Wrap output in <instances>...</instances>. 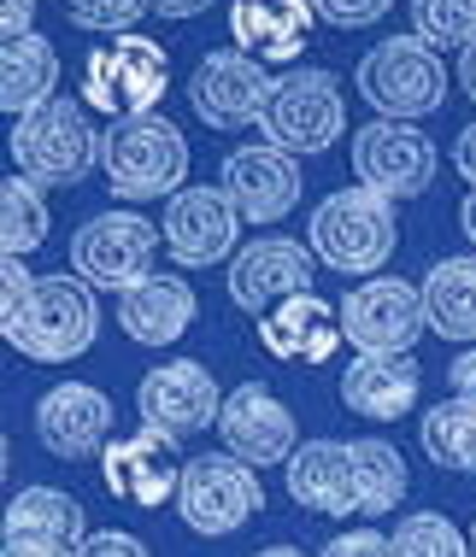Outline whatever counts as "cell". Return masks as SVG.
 <instances>
[{
  "instance_id": "1",
  "label": "cell",
  "mask_w": 476,
  "mask_h": 557,
  "mask_svg": "<svg viewBox=\"0 0 476 557\" xmlns=\"http://www.w3.org/2000/svg\"><path fill=\"white\" fill-rule=\"evenodd\" d=\"M0 335L29 364H71L100 335V299L83 276H36V294L0 323Z\"/></svg>"
},
{
  "instance_id": "2",
  "label": "cell",
  "mask_w": 476,
  "mask_h": 557,
  "mask_svg": "<svg viewBox=\"0 0 476 557\" xmlns=\"http://www.w3.org/2000/svg\"><path fill=\"white\" fill-rule=\"evenodd\" d=\"M306 247H312V259L330 264L335 276H365L370 282L400 247L394 200H382V194H370V188H335L330 200L312 212Z\"/></svg>"
},
{
  "instance_id": "3",
  "label": "cell",
  "mask_w": 476,
  "mask_h": 557,
  "mask_svg": "<svg viewBox=\"0 0 476 557\" xmlns=\"http://www.w3.org/2000/svg\"><path fill=\"white\" fill-rule=\"evenodd\" d=\"M100 147L107 135L95 129L83 100H48L41 112H29L12 124V164L36 188H77L100 171Z\"/></svg>"
},
{
  "instance_id": "4",
  "label": "cell",
  "mask_w": 476,
  "mask_h": 557,
  "mask_svg": "<svg viewBox=\"0 0 476 557\" xmlns=\"http://www.w3.org/2000/svg\"><path fill=\"white\" fill-rule=\"evenodd\" d=\"M100 171L118 200H176L188 176V141L166 112L124 117V124H107Z\"/></svg>"
},
{
  "instance_id": "5",
  "label": "cell",
  "mask_w": 476,
  "mask_h": 557,
  "mask_svg": "<svg viewBox=\"0 0 476 557\" xmlns=\"http://www.w3.org/2000/svg\"><path fill=\"white\" fill-rule=\"evenodd\" d=\"M353 88H359V100L370 112H382L389 124H418V117L441 112V100H448V65H441V53L424 48L418 36H389L359 59Z\"/></svg>"
},
{
  "instance_id": "6",
  "label": "cell",
  "mask_w": 476,
  "mask_h": 557,
  "mask_svg": "<svg viewBox=\"0 0 476 557\" xmlns=\"http://www.w3.org/2000/svg\"><path fill=\"white\" fill-rule=\"evenodd\" d=\"M171 95V59L154 36H107L83 59V107L107 112L112 124L159 112Z\"/></svg>"
},
{
  "instance_id": "7",
  "label": "cell",
  "mask_w": 476,
  "mask_h": 557,
  "mask_svg": "<svg viewBox=\"0 0 476 557\" xmlns=\"http://www.w3.org/2000/svg\"><path fill=\"white\" fill-rule=\"evenodd\" d=\"M265 510V487L259 470H247L230 451H200L183 470V487H176V517L183 529H195L200 540H224L235 529H247Z\"/></svg>"
},
{
  "instance_id": "8",
  "label": "cell",
  "mask_w": 476,
  "mask_h": 557,
  "mask_svg": "<svg viewBox=\"0 0 476 557\" xmlns=\"http://www.w3.org/2000/svg\"><path fill=\"white\" fill-rule=\"evenodd\" d=\"M166 247V235L136 212H100L71 235V276H83L88 288L130 294L136 282L159 276L154 252Z\"/></svg>"
},
{
  "instance_id": "9",
  "label": "cell",
  "mask_w": 476,
  "mask_h": 557,
  "mask_svg": "<svg viewBox=\"0 0 476 557\" xmlns=\"http://www.w3.org/2000/svg\"><path fill=\"white\" fill-rule=\"evenodd\" d=\"M424 329V288L400 276H370L341 299V341L359 346V358H406Z\"/></svg>"
},
{
  "instance_id": "10",
  "label": "cell",
  "mask_w": 476,
  "mask_h": 557,
  "mask_svg": "<svg viewBox=\"0 0 476 557\" xmlns=\"http://www.w3.org/2000/svg\"><path fill=\"white\" fill-rule=\"evenodd\" d=\"M341 88L324 65H301L277 77V95L265 107V141L282 153H330L341 141Z\"/></svg>"
},
{
  "instance_id": "11",
  "label": "cell",
  "mask_w": 476,
  "mask_h": 557,
  "mask_svg": "<svg viewBox=\"0 0 476 557\" xmlns=\"http://www.w3.org/2000/svg\"><path fill=\"white\" fill-rule=\"evenodd\" d=\"M224 399L212 382V370L195 364V358H171V364H154L136 387V417L142 429L171 434V441H188L200 429H218L224 417Z\"/></svg>"
},
{
  "instance_id": "12",
  "label": "cell",
  "mask_w": 476,
  "mask_h": 557,
  "mask_svg": "<svg viewBox=\"0 0 476 557\" xmlns=\"http://www.w3.org/2000/svg\"><path fill=\"white\" fill-rule=\"evenodd\" d=\"M277 95V77L247 59L242 48H218L206 53L188 77V107L200 112L206 129H247V124H265V107Z\"/></svg>"
},
{
  "instance_id": "13",
  "label": "cell",
  "mask_w": 476,
  "mask_h": 557,
  "mask_svg": "<svg viewBox=\"0 0 476 557\" xmlns=\"http://www.w3.org/2000/svg\"><path fill=\"white\" fill-rule=\"evenodd\" d=\"M353 176L359 188L382 194V200H418L436 183V141L418 124H365L353 135Z\"/></svg>"
},
{
  "instance_id": "14",
  "label": "cell",
  "mask_w": 476,
  "mask_h": 557,
  "mask_svg": "<svg viewBox=\"0 0 476 557\" xmlns=\"http://www.w3.org/2000/svg\"><path fill=\"white\" fill-rule=\"evenodd\" d=\"M218 188L230 194V206L247 223H277L301 206L306 176H301V164H294V153H282L271 141H247V147H235V153H224Z\"/></svg>"
},
{
  "instance_id": "15",
  "label": "cell",
  "mask_w": 476,
  "mask_h": 557,
  "mask_svg": "<svg viewBox=\"0 0 476 557\" xmlns=\"http://www.w3.org/2000/svg\"><path fill=\"white\" fill-rule=\"evenodd\" d=\"M312 270H318V259H312V247H301V240H289V235L247 240L230 259V299L247 318H265L282 299L312 294Z\"/></svg>"
},
{
  "instance_id": "16",
  "label": "cell",
  "mask_w": 476,
  "mask_h": 557,
  "mask_svg": "<svg viewBox=\"0 0 476 557\" xmlns=\"http://www.w3.org/2000/svg\"><path fill=\"white\" fill-rule=\"evenodd\" d=\"M183 470L188 463L176 458V441L171 434H154V429H136L124 441H112L100 451V481L118 505H136V510H159L166 499H176L183 487Z\"/></svg>"
},
{
  "instance_id": "17",
  "label": "cell",
  "mask_w": 476,
  "mask_h": 557,
  "mask_svg": "<svg viewBox=\"0 0 476 557\" xmlns=\"http://www.w3.org/2000/svg\"><path fill=\"white\" fill-rule=\"evenodd\" d=\"M166 252L183 270H206L218 259H230L235 240H242V212L230 206L224 188H183L176 200H166Z\"/></svg>"
},
{
  "instance_id": "18",
  "label": "cell",
  "mask_w": 476,
  "mask_h": 557,
  "mask_svg": "<svg viewBox=\"0 0 476 557\" xmlns=\"http://www.w3.org/2000/svg\"><path fill=\"white\" fill-rule=\"evenodd\" d=\"M218 434H224V451L242 458L247 470H265V463H289L294 451V411L282 405L265 382H242L224 399V417H218Z\"/></svg>"
},
{
  "instance_id": "19",
  "label": "cell",
  "mask_w": 476,
  "mask_h": 557,
  "mask_svg": "<svg viewBox=\"0 0 476 557\" xmlns=\"http://www.w3.org/2000/svg\"><path fill=\"white\" fill-rule=\"evenodd\" d=\"M36 441L65 463L100 458L112 446V399L88 382H59L36 399Z\"/></svg>"
},
{
  "instance_id": "20",
  "label": "cell",
  "mask_w": 476,
  "mask_h": 557,
  "mask_svg": "<svg viewBox=\"0 0 476 557\" xmlns=\"http://www.w3.org/2000/svg\"><path fill=\"white\" fill-rule=\"evenodd\" d=\"M312 0H230V36L247 59H259L265 71L271 65H294L312 41Z\"/></svg>"
},
{
  "instance_id": "21",
  "label": "cell",
  "mask_w": 476,
  "mask_h": 557,
  "mask_svg": "<svg viewBox=\"0 0 476 557\" xmlns=\"http://www.w3.org/2000/svg\"><path fill=\"white\" fill-rule=\"evenodd\" d=\"M282 475H289V499L312 517H359V475L347 441H306L282 463Z\"/></svg>"
},
{
  "instance_id": "22",
  "label": "cell",
  "mask_w": 476,
  "mask_h": 557,
  "mask_svg": "<svg viewBox=\"0 0 476 557\" xmlns=\"http://www.w3.org/2000/svg\"><path fill=\"white\" fill-rule=\"evenodd\" d=\"M424 394V370L418 358H353L341 370V405L365 423H400Z\"/></svg>"
},
{
  "instance_id": "23",
  "label": "cell",
  "mask_w": 476,
  "mask_h": 557,
  "mask_svg": "<svg viewBox=\"0 0 476 557\" xmlns=\"http://www.w3.org/2000/svg\"><path fill=\"white\" fill-rule=\"evenodd\" d=\"M259 346L282 364H330L341 346V311H330L318 294L282 299L277 311L259 318Z\"/></svg>"
},
{
  "instance_id": "24",
  "label": "cell",
  "mask_w": 476,
  "mask_h": 557,
  "mask_svg": "<svg viewBox=\"0 0 476 557\" xmlns=\"http://www.w3.org/2000/svg\"><path fill=\"white\" fill-rule=\"evenodd\" d=\"M195 323V288L183 276H147L118 294V329L136 346H176Z\"/></svg>"
},
{
  "instance_id": "25",
  "label": "cell",
  "mask_w": 476,
  "mask_h": 557,
  "mask_svg": "<svg viewBox=\"0 0 476 557\" xmlns=\"http://www.w3.org/2000/svg\"><path fill=\"white\" fill-rule=\"evenodd\" d=\"M7 540H36V546L83 552L88 546V517L71 493L59 487H24L7 505Z\"/></svg>"
},
{
  "instance_id": "26",
  "label": "cell",
  "mask_w": 476,
  "mask_h": 557,
  "mask_svg": "<svg viewBox=\"0 0 476 557\" xmlns=\"http://www.w3.org/2000/svg\"><path fill=\"white\" fill-rule=\"evenodd\" d=\"M424 288V318L441 341L471 346L476 341V252H459V259L429 264Z\"/></svg>"
},
{
  "instance_id": "27",
  "label": "cell",
  "mask_w": 476,
  "mask_h": 557,
  "mask_svg": "<svg viewBox=\"0 0 476 557\" xmlns=\"http://www.w3.org/2000/svg\"><path fill=\"white\" fill-rule=\"evenodd\" d=\"M53 83H59V53L48 36H24L0 48V107L12 112V124L48 107Z\"/></svg>"
},
{
  "instance_id": "28",
  "label": "cell",
  "mask_w": 476,
  "mask_h": 557,
  "mask_svg": "<svg viewBox=\"0 0 476 557\" xmlns=\"http://www.w3.org/2000/svg\"><path fill=\"white\" fill-rule=\"evenodd\" d=\"M418 446H424V458L436 463V470L476 475V405H465V399H441L436 411H424Z\"/></svg>"
},
{
  "instance_id": "29",
  "label": "cell",
  "mask_w": 476,
  "mask_h": 557,
  "mask_svg": "<svg viewBox=\"0 0 476 557\" xmlns=\"http://www.w3.org/2000/svg\"><path fill=\"white\" fill-rule=\"evenodd\" d=\"M353 446V475H359V517H389V510L406 499L412 475L406 458H400L394 441H347Z\"/></svg>"
},
{
  "instance_id": "30",
  "label": "cell",
  "mask_w": 476,
  "mask_h": 557,
  "mask_svg": "<svg viewBox=\"0 0 476 557\" xmlns=\"http://www.w3.org/2000/svg\"><path fill=\"white\" fill-rule=\"evenodd\" d=\"M48 240V188L29 176H7L0 183V259H29Z\"/></svg>"
},
{
  "instance_id": "31",
  "label": "cell",
  "mask_w": 476,
  "mask_h": 557,
  "mask_svg": "<svg viewBox=\"0 0 476 557\" xmlns=\"http://www.w3.org/2000/svg\"><path fill=\"white\" fill-rule=\"evenodd\" d=\"M412 36L436 53H465L476 41V0H412Z\"/></svg>"
},
{
  "instance_id": "32",
  "label": "cell",
  "mask_w": 476,
  "mask_h": 557,
  "mask_svg": "<svg viewBox=\"0 0 476 557\" xmlns=\"http://www.w3.org/2000/svg\"><path fill=\"white\" fill-rule=\"evenodd\" d=\"M389 540H394L400 557H471V534H459V522L441 517V510H412V517H400Z\"/></svg>"
},
{
  "instance_id": "33",
  "label": "cell",
  "mask_w": 476,
  "mask_h": 557,
  "mask_svg": "<svg viewBox=\"0 0 476 557\" xmlns=\"http://www.w3.org/2000/svg\"><path fill=\"white\" fill-rule=\"evenodd\" d=\"M77 29H107V36H136V18L154 12V0H65Z\"/></svg>"
},
{
  "instance_id": "34",
  "label": "cell",
  "mask_w": 476,
  "mask_h": 557,
  "mask_svg": "<svg viewBox=\"0 0 476 557\" xmlns=\"http://www.w3.org/2000/svg\"><path fill=\"white\" fill-rule=\"evenodd\" d=\"M394 0H312V12H318L330 29H365L377 18H389Z\"/></svg>"
},
{
  "instance_id": "35",
  "label": "cell",
  "mask_w": 476,
  "mask_h": 557,
  "mask_svg": "<svg viewBox=\"0 0 476 557\" xmlns=\"http://www.w3.org/2000/svg\"><path fill=\"white\" fill-rule=\"evenodd\" d=\"M318 557H400V552H394V540H389V534H377V529H353V534H335Z\"/></svg>"
},
{
  "instance_id": "36",
  "label": "cell",
  "mask_w": 476,
  "mask_h": 557,
  "mask_svg": "<svg viewBox=\"0 0 476 557\" xmlns=\"http://www.w3.org/2000/svg\"><path fill=\"white\" fill-rule=\"evenodd\" d=\"M29 294H36V276H29V264H24V259H0V323H7Z\"/></svg>"
},
{
  "instance_id": "37",
  "label": "cell",
  "mask_w": 476,
  "mask_h": 557,
  "mask_svg": "<svg viewBox=\"0 0 476 557\" xmlns=\"http://www.w3.org/2000/svg\"><path fill=\"white\" fill-rule=\"evenodd\" d=\"M77 557H147V546L130 529H107V534H88V546Z\"/></svg>"
},
{
  "instance_id": "38",
  "label": "cell",
  "mask_w": 476,
  "mask_h": 557,
  "mask_svg": "<svg viewBox=\"0 0 476 557\" xmlns=\"http://www.w3.org/2000/svg\"><path fill=\"white\" fill-rule=\"evenodd\" d=\"M36 12H41V0H0V36L7 41L36 36Z\"/></svg>"
},
{
  "instance_id": "39",
  "label": "cell",
  "mask_w": 476,
  "mask_h": 557,
  "mask_svg": "<svg viewBox=\"0 0 476 557\" xmlns=\"http://www.w3.org/2000/svg\"><path fill=\"white\" fill-rule=\"evenodd\" d=\"M453 171L465 176V183L476 188V124L459 129V141H453Z\"/></svg>"
},
{
  "instance_id": "40",
  "label": "cell",
  "mask_w": 476,
  "mask_h": 557,
  "mask_svg": "<svg viewBox=\"0 0 476 557\" xmlns=\"http://www.w3.org/2000/svg\"><path fill=\"white\" fill-rule=\"evenodd\" d=\"M206 7H212V0H154L159 18H200Z\"/></svg>"
},
{
  "instance_id": "41",
  "label": "cell",
  "mask_w": 476,
  "mask_h": 557,
  "mask_svg": "<svg viewBox=\"0 0 476 557\" xmlns=\"http://www.w3.org/2000/svg\"><path fill=\"white\" fill-rule=\"evenodd\" d=\"M0 557H77V552H59V546H36V540H7Z\"/></svg>"
},
{
  "instance_id": "42",
  "label": "cell",
  "mask_w": 476,
  "mask_h": 557,
  "mask_svg": "<svg viewBox=\"0 0 476 557\" xmlns=\"http://www.w3.org/2000/svg\"><path fill=\"white\" fill-rule=\"evenodd\" d=\"M459 83H465V95L476 100V41H471L465 53H459Z\"/></svg>"
},
{
  "instance_id": "43",
  "label": "cell",
  "mask_w": 476,
  "mask_h": 557,
  "mask_svg": "<svg viewBox=\"0 0 476 557\" xmlns=\"http://www.w3.org/2000/svg\"><path fill=\"white\" fill-rule=\"evenodd\" d=\"M459 230H465V240H471V252H476V188L465 194V206H459Z\"/></svg>"
},
{
  "instance_id": "44",
  "label": "cell",
  "mask_w": 476,
  "mask_h": 557,
  "mask_svg": "<svg viewBox=\"0 0 476 557\" xmlns=\"http://www.w3.org/2000/svg\"><path fill=\"white\" fill-rule=\"evenodd\" d=\"M253 557H306L301 546H265V552H253Z\"/></svg>"
},
{
  "instance_id": "45",
  "label": "cell",
  "mask_w": 476,
  "mask_h": 557,
  "mask_svg": "<svg viewBox=\"0 0 476 557\" xmlns=\"http://www.w3.org/2000/svg\"><path fill=\"white\" fill-rule=\"evenodd\" d=\"M471 557H476V522H471Z\"/></svg>"
}]
</instances>
